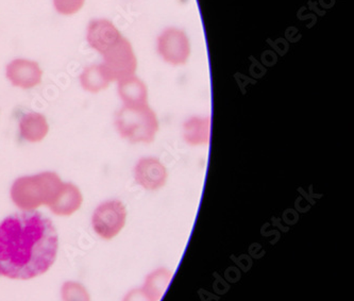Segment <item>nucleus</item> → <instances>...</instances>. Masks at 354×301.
<instances>
[{"label":"nucleus","mask_w":354,"mask_h":301,"mask_svg":"<svg viewBox=\"0 0 354 301\" xmlns=\"http://www.w3.org/2000/svg\"><path fill=\"white\" fill-rule=\"evenodd\" d=\"M58 250V231L39 212L14 213L0 223V276L31 280L46 274Z\"/></svg>","instance_id":"f257e3e1"},{"label":"nucleus","mask_w":354,"mask_h":301,"mask_svg":"<svg viewBox=\"0 0 354 301\" xmlns=\"http://www.w3.org/2000/svg\"><path fill=\"white\" fill-rule=\"evenodd\" d=\"M62 184L58 174L44 172L15 180L10 194L14 205L21 211H35L41 206L48 207L58 195Z\"/></svg>","instance_id":"f03ea898"},{"label":"nucleus","mask_w":354,"mask_h":301,"mask_svg":"<svg viewBox=\"0 0 354 301\" xmlns=\"http://www.w3.org/2000/svg\"><path fill=\"white\" fill-rule=\"evenodd\" d=\"M114 124L118 134L132 144L153 142L160 127L157 114L148 104L122 106L116 112Z\"/></svg>","instance_id":"7ed1b4c3"},{"label":"nucleus","mask_w":354,"mask_h":301,"mask_svg":"<svg viewBox=\"0 0 354 301\" xmlns=\"http://www.w3.org/2000/svg\"><path fill=\"white\" fill-rule=\"evenodd\" d=\"M102 69L111 82H118L136 75L138 59L131 43L126 37H122L118 44L102 55Z\"/></svg>","instance_id":"20e7f679"},{"label":"nucleus","mask_w":354,"mask_h":301,"mask_svg":"<svg viewBox=\"0 0 354 301\" xmlns=\"http://www.w3.org/2000/svg\"><path fill=\"white\" fill-rule=\"evenodd\" d=\"M127 221V209L120 200H106L95 209L92 227L99 237L106 241L118 237Z\"/></svg>","instance_id":"39448f33"},{"label":"nucleus","mask_w":354,"mask_h":301,"mask_svg":"<svg viewBox=\"0 0 354 301\" xmlns=\"http://www.w3.org/2000/svg\"><path fill=\"white\" fill-rule=\"evenodd\" d=\"M157 51L162 60L173 66L184 65L191 55V43L179 28H166L157 39Z\"/></svg>","instance_id":"423d86ee"},{"label":"nucleus","mask_w":354,"mask_h":301,"mask_svg":"<svg viewBox=\"0 0 354 301\" xmlns=\"http://www.w3.org/2000/svg\"><path fill=\"white\" fill-rule=\"evenodd\" d=\"M6 76L15 88L30 90L41 84L43 69L39 63L29 59H14L6 67Z\"/></svg>","instance_id":"0eeeda50"},{"label":"nucleus","mask_w":354,"mask_h":301,"mask_svg":"<svg viewBox=\"0 0 354 301\" xmlns=\"http://www.w3.org/2000/svg\"><path fill=\"white\" fill-rule=\"evenodd\" d=\"M165 165L154 156H144L134 166V179L138 185L147 191H158L167 181Z\"/></svg>","instance_id":"6e6552de"},{"label":"nucleus","mask_w":354,"mask_h":301,"mask_svg":"<svg viewBox=\"0 0 354 301\" xmlns=\"http://www.w3.org/2000/svg\"><path fill=\"white\" fill-rule=\"evenodd\" d=\"M122 37L118 28L106 19H93L86 29L88 44L102 55L118 44Z\"/></svg>","instance_id":"1a4fd4ad"},{"label":"nucleus","mask_w":354,"mask_h":301,"mask_svg":"<svg viewBox=\"0 0 354 301\" xmlns=\"http://www.w3.org/2000/svg\"><path fill=\"white\" fill-rule=\"evenodd\" d=\"M82 203V194L78 186L71 182H63L58 195L48 208L57 217H71L80 209Z\"/></svg>","instance_id":"9d476101"},{"label":"nucleus","mask_w":354,"mask_h":301,"mask_svg":"<svg viewBox=\"0 0 354 301\" xmlns=\"http://www.w3.org/2000/svg\"><path fill=\"white\" fill-rule=\"evenodd\" d=\"M182 136L189 146L209 145L211 138V118L192 116L183 122Z\"/></svg>","instance_id":"9b49d317"},{"label":"nucleus","mask_w":354,"mask_h":301,"mask_svg":"<svg viewBox=\"0 0 354 301\" xmlns=\"http://www.w3.org/2000/svg\"><path fill=\"white\" fill-rule=\"evenodd\" d=\"M118 92L124 106L138 107L148 104L147 86L136 75L118 81Z\"/></svg>","instance_id":"f8f14e48"},{"label":"nucleus","mask_w":354,"mask_h":301,"mask_svg":"<svg viewBox=\"0 0 354 301\" xmlns=\"http://www.w3.org/2000/svg\"><path fill=\"white\" fill-rule=\"evenodd\" d=\"M49 125L41 113H27L19 120V134L27 142L39 143L46 138Z\"/></svg>","instance_id":"ddd939ff"},{"label":"nucleus","mask_w":354,"mask_h":301,"mask_svg":"<svg viewBox=\"0 0 354 301\" xmlns=\"http://www.w3.org/2000/svg\"><path fill=\"white\" fill-rule=\"evenodd\" d=\"M79 80H80L83 90L93 93V94L106 90L111 83L102 64L90 65V66L86 67L81 73Z\"/></svg>","instance_id":"4468645a"},{"label":"nucleus","mask_w":354,"mask_h":301,"mask_svg":"<svg viewBox=\"0 0 354 301\" xmlns=\"http://www.w3.org/2000/svg\"><path fill=\"white\" fill-rule=\"evenodd\" d=\"M173 271L169 269L160 267L146 277L143 289L154 301H160L167 290L168 285L173 279Z\"/></svg>","instance_id":"2eb2a0df"},{"label":"nucleus","mask_w":354,"mask_h":301,"mask_svg":"<svg viewBox=\"0 0 354 301\" xmlns=\"http://www.w3.org/2000/svg\"><path fill=\"white\" fill-rule=\"evenodd\" d=\"M62 301H92L88 289L78 281H65L61 286Z\"/></svg>","instance_id":"dca6fc26"},{"label":"nucleus","mask_w":354,"mask_h":301,"mask_svg":"<svg viewBox=\"0 0 354 301\" xmlns=\"http://www.w3.org/2000/svg\"><path fill=\"white\" fill-rule=\"evenodd\" d=\"M86 0H53V8L63 17H72L82 10Z\"/></svg>","instance_id":"f3484780"},{"label":"nucleus","mask_w":354,"mask_h":301,"mask_svg":"<svg viewBox=\"0 0 354 301\" xmlns=\"http://www.w3.org/2000/svg\"><path fill=\"white\" fill-rule=\"evenodd\" d=\"M122 301H154L149 296L147 292L144 290L143 286L140 289H133L124 295Z\"/></svg>","instance_id":"a211bd4d"}]
</instances>
